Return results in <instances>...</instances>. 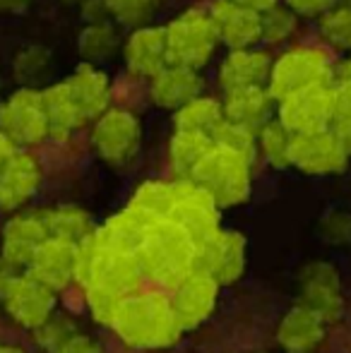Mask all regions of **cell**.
Listing matches in <instances>:
<instances>
[{
    "mask_svg": "<svg viewBox=\"0 0 351 353\" xmlns=\"http://www.w3.org/2000/svg\"><path fill=\"white\" fill-rule=\"evenodd\" d=\"M142 274L161 286L176 288L195 272L197 245L188 231L174 219H150L137 245Z\"/></svg>",
    "mask_w": 351,
    "mask_h": 353,
    "instance_id": "cell-1",
    "label": "cell"
},
{
    "mask_svg": "<svg viewBox=\"0 0 351 353\" xmlns=\"http://www.w3.org/2000/svg\"><path fill=\"white\" fill-rule=\"evenodd\" d=\"M111 327L128 346L135 349H161L174 344L183 332L171 301L157 291L123 298Z\"/></svg>",
    "mask_w": 351,
    "mask_h": 353,
    "instance_id": "cell-2",
    "label": "cell"
},
{
    "mask_svg": "<svg viewBox=\"0 0 351 353\" xmlns=\"http://www.w3.org/2000/svg\"><path fill=\"white\" fill-rule=\"evenodd\" d=\"M188 181L210 192L219 207L241 205L250 192V161L229 149L212 147Z\"/></svg>",
    "mask_w": 351,
    "mask_h": 353,
    "instance_id": "cell-3",
    "label": "cell"
},
{
    "mask_svg": "<svg viewBox=\"0 0 351 353\" xmlns=\"http://www.w3.org/2000/svg\"><path fill=\"white\" fill-rule=\"evenodd\" d=\"M164 34L169 65L190 68V70L205 65L214 51L217 41H219L210 12H202V10L183 12L164 29Z\"/></svg>",
    "mask_w": 351,
    "mask_h": 353,
    "instance_id": "cell-4",
    "label": "cell"
},
{
    "mask_svg": "<svg viewBox=\"0 0 351 353\" xmlns=\"http://www.w3.org/2000/svg\"><path fill=\"white\" fill-rule=\"evenodd\" d=\"M315 84H332V65L328 56L318 48H291L272 65L267 89L274 101H281L289 94Z\"/></svg>",
    "mask_w": 351,
    "mask_h": 353,
    "instance_id": "cell-5",
    "label": "cell"
},
{
    "mask_svg": "<svg viewBox=\"0 0 351 353\" xmlns=\"http://www.w3.org/2000/svg\"><path fill=\"white\" fill-rule=\"evenodd\" d=\"M176 223H181L188 231V236L195 241V245L212 241L219 228V205L212 200L210 192H205L200 185L183 178L174 183V210L171 216Z\"/></svg>",
    "mask_w": 351,
    "mask_h": 353,
    "instance_id": "cell-6",
    "label": "cell"
},
{
    "mask_svg": "<svg viewBox=\"0 0 351 353\" xmlns=\"http://www.w3.org/2000/svg\"><path fill=\"white\" fill-rule=\"evenodd\" d=\"M0 132L12 144H39L51 135L41 92L19 89L0 103Z\"/></svg>",
    "mask_w": 351,
    "mask_h": 353,
    "instance_id": "cell-7",
    "label": "cell"
},
{
    "mask_svg": "<svg viewBox=\"0 0 351 353\" xmlns=\"http://www.w3.org/2000/svg\"><path fill=\"white\" fill-rule=\"evenodd\" d=\"M279 123L291 135H308V132L330 130L332 123V87L315 84L289 94L279 101Z\"/></svg>",
    "mask_w": 351,
    "mask_h": 353,
    "instance_id": "cell-8",
    "label": "cell"
},
{
    "mask_svg": "<svg viewBox=\"0 0 351 353\" xmlns=\"http://www.w3.org/2000/svg\"><path fill=\"white\" fill-rule=\"evenodd\" d=\"M142 276L145 274H142L137 252L106 245V243L99 241L87 286L106 288V291L116 293V296L128 298V296H132V293H137Z\"/></svg>",
    "mask_w": 351,
    "mask_h": 353,
    "instance_id": "cell-9",
    "label": "cell"
},
{
    "mask_svg": "<svg viewBox=\"0 0 351 353\" xmlns=\"http://www.w3.org/2000/svg\"><path fill=\"white\" fill-rule=\"evenodd\" d=\"M349 152L334 137L332 130L308 132V135H291L289 166L301 168L303 173L325 176L339 173L347 166Z\"/></svg>",
    "mask_w": 351,
    "mask_h": 353,
    "instance_id": "cell-10",
    "label": "cell"
},
{
    "mask_svg": "<svg viewBox=\"0 0 351 353\" xmlns=\"http://www.w3.org/2000/svg\"><path fill=\"white\" fill-rule=\"evenodd\" d=\"M92 140L97 152L106 159L108 163H128L140 149V123L128 111H106L97 118Z\"/></svg>",
    "mask_w": 351,
    "mask_h": 353,
    "instance_id": "cell-11",
    "label": "cell"
},
{
    "mask_svg": "<svg viewBox=\"0 0 351 353\" xmlns=\"http://www.w3.org/2000/svg\"><path fill=\"white\" fill-rule=\"evenodd\" d=\"M3 305L8 315L17 325L39 330L48 317L53 315L56 307V291L48 288L46 283L37 281L32 274H19L12 281V286L3 293Z\"/></svg>",
    "mask_w": 351,
    "mask_h": 353,
    "instance_id": "cell-12",
    "label": "cell"
},
{
    "mask_svg": "<svg viewBox=\"0 0 351 353\" xmlns=\"http://www.w3.org/2000/svg\"><path fill=\"white\" fill-rule=\"evenodd\" d=\"M245 238L239 231H219L212 241L197 245V272L210 274L217 283H231L243 274Z\"/></svg>",
    "mask_w": 351,
    "mask_h": 353,
    "instance_id": "cell-13",
    "label": "cell"
},
{
    "mask_svg": "<svg viewBox=\"0 0 351 353\" xmlns=\"http://www.w3.org/2000/svg\"><path fill=\"white\" fill-rule=\"evenodd\" d=\"M299 305L320 315L325 325L342 315V288H339V274L332 265L313 262L310 267H305Z\"/></svg>",
    "mask_w": 351,
    "mask_h": 353,
    "instance_id": "cell-14",
    "label": "cell"
},
{
    "mask_svg": "<svg viewBox=\"0 0 351 353\" xmlns=\"http://www.w3.org/2000/svg\"><path fill=\"white\" fill-rule=\"evenodd\" d=\"M210 19L214 24L217 39L226 43L231 51H243L253 46L258 39H263L260 12L231 3V0H217L210 10Z\"/></svg>",
    "mask_w": 351,
    "mask_h": 353,
    "instance_id": "cell-15",
    "label": "cell"
},
{
    "mask_svg": "<svg viewBox=\"0 0 351 353\" xmlns=\"http://www.w3.org/2000/svg\"><path fill=\"white\" fill-rule=\"evenodd\" d=\"M217 291H219V283L212 279L210 274L197 270L185 281L178 283L171 305H174L181 330L200 327L212 315V310L217 305Z\"/></svg>",
    "mask_w": 351,
    "mask_h": 353,
    "instance_id": "cell-16",
    "label": "cell"
},
{
    "mask_svg": "<svg viewBox=\"0 0 351 353\" xmlns=\"http://www.w3.org/2000/svg\"><path fill=\"white\" fill-rule=\"evenodd\" d=\"M41 185V166L29 152H12L0 166V207L17 210Z\"/></svg>",
    "mask_w": 351,
    "mask_h": 353,
    "instance_id": "cell-17",
    "label": "cell"
},
{
    "mask_svg": "<svg viewBox=\"0 0 351 353\" xmlns=\"http://www.w3.org/2000/svg\"><path fill=\"white\" fill-rule=\"evenodd\" d=\"M75 252L77 243L48 236L43 241V245L37 250L34 260L29 262L27 274H32L37 281L46 283L53 291L66 288L75 279Z\"/></svg>",
    "mask_w": 351,
    "mask_h": 353,
    "instance_id": "cell-18",
    "label": "cell"
},
{
    "mask_svg": "<svg viewBox=\"0 0 351 353\" xmlns=\"http://www.w3.org/2000/svg\"><path fill=\"white\" fill-rule=\"evenodd\" d=\"M66 87L70 92V99L75 103L77 113H80L82 123L94 121V118L103 116L111 99V89H108V79L101 70L85 63L80 65L70 77L66 79Z\"/></svg>",
    "mask_w": 351,
    "mask_h": 353,
    "instance_id": "cell-19",
    "label": "cell"
},
{
    "mask_svg": "<svg viewBox=\"0 0 351 353\" xmlns=\"http://www.w3.org/2000/svg\"><path fill=\"white\" fill-rule=\"evenodd\" d=\"M48 238L46 223L41 216H14L8 221L3 231V257L10 260L12 265L29 267V262L34 260L37 250L43 245V241Z\"/></svg>",
    "mask_w": 351,
    "mask_h": 353,
    "instance_id": "cell-20",
    "label": "cell"
},
{
    "mask_svg": "<svg viewBox=\"0 0 351 353\" xmlns=\"http://www.w3.org/2000/svg\"><path fill=\"white\" fill-rule=\"evenodd\" d=\"M126 63L132 74L154 77L169 65L166 61V34L157 27H140L126 43Z\"/></svg>",
    "mask_w": 351,
    "mask_h": 353,
    "instance_id": "cell-21",
    "label": "cell"
},
{
    "mask_svg": "<svg viewBox=\"0 0 351 353\" xmlns=\"http://www.w3.org/2000/svg\"><path fill=\"white\" fill-rule=\"evenodd\" d=\"M272 94L265 87H243L226 92V99L221 103L224 118L236 125H243L248 130H263L267 125V116L272 111Z\"/></svg>",
    "mask_w": 351,
    "mask_h": 353,
    "instance_id": "cell-22",
    "label": "cell"
},
{
    "mask_svg": "<svg viewBox=\"0 0 351 353\" xmlns=\"http://www.w3.org/2000/svg\"><path fill=\"white\" fill-rule=\"evenodd\" d=\"M323 317L315 315L308 307L296 305L294 310H289L284 315L279 332H277V339H279L281 349H286L289 353H310L323 341Z\"/></svg>",
    "mask_w": 351,
    "mask_h": 353,
    "instance_id": "cell-23",
    "label": "cell"
},
{
    "mask_svg": "<svg viewBox=\"0 0 351 353\" xmlns=\"http://www.w3.org/2000/svg\"><path fill=\"white\" fill-rule=\"evenodd\" d=\"M272 63L263 51H231V56L221 63L219 70V82L226 92L243 87H265V82L270 79Z\"/></svg>",
    "mask_w": 351,
    "mask_h": 353,
    "instance_id": "cell-24",
    "label": "cell"
},
{
    "mask_svg": "<svg viewBox=\"0 0 351 353\" xmlns=\"http://www.w3.org/2000/svg\"><path fill=\"white\" fill-rule=\"evenodd\" d=\"M202 89L200 74L190 68L166 65L159 74L152 77V99L161 108H181L197 99Z\"/></svg>",
    "mask_w": 351,
    "mask_h": 353,
    "instance_id": "cell-25",
    "label": "cell"
},
{
    "mask_svg": "<svg viewBox=\"0 0 351 353\" xmlns=\"http://www.w3.org/2000/svg\"><path fill=\"white\" fill-rule=\"evenodd\" d=\"M41 101H43V111H46V118H48L51 137L66 140L75 128L82 125V118H80V113H77L75 103H72L66 82L51 84V87L43 89Z\"/></svg>",
    "mask_w": 351,
    "mask_h": 353,
    "instance_id": "cell-26",
    "label": "cell"
},
{
    "mask_svg": "<svg viewBox=\"0 0 351 353\" xmlns=\"http://www.w3.org/2000/svg\"><path fill=\"white\" fill-rule=\"evenodd\" d=\"M150 219L142 216L140 212H135L132 207H128L126 212L111 216L101 228H97V236L101 243L113 248H123V250H137L142 241V233H145V226Z\"/></svg>",
    "mask_w": 351,
    "mask_h": 353,
    "instance_id": "cell-27",
    "label": "cell"
},
{
    "mask_svg": "<svg viewBox=\"0 0 351 353\" xmlns=\"http://www.w3.org/2000/svg\"><path fill=\"white\" fill-rule=\"evenodd\" d=\"M214 147L210 135L205 132H188V130H178L171 140L169 147V157H171V166L178 176L190 178V173L195 171V166L202 161L210 149Z\"/></svg>",
    "mask_w": 351,
    "mask_h": 353,
    "instance_id": "cell-28",
    "label": "cell"
},
{
    "mask_svg": "<svg viewBox=\"0 0 351 353\" xmlns=\"http://www.w3.org/2000/svg\"><path fill=\"white\" fill-rule=\"evenodd\" d=\"M221 121H224L221 103L207 97L192 99V101H188L185 106H181L176 111V130L212 135V130H214Z\"/></svg>",
    "mask_w": 351,
    "mask_h": 353,
    "instance_id": "cell-29",
    "label": "cell"
},
{
    "mask_svg": "<svg viewBox=\"0 0 351 353\" xmlns=\"http://www.w3.org/2000/svg\"><path fill=\"white\" fill-rule=\"evenodd\" d=\"M43 223L51 238H66V241L80 243L87 236H92L97 228L92 223V216L77 207H61L43 214Z\"/></svg>",
    "mask_w": 351,
    "mask_h": 353,
    "instance_id": "cell-30",
    "label": "cell"
},
{
    "mask_svg": "<svg viewBox=\"0 0 351 353\" xmlns=\"http://www.w3.org/2000/svg\"><path fill=\"white\" fill-rule=\"evenodd\" d=\"M130 207L147 219L171 216V210H174V183H161V181L142 183L137 188L135 197H132Z\"/></svg>",
    "mask_w": 351,
    "mask_h": 353,
    "instance_id": "cell-31",
    "label": "cell"
},
{
    "mask_svg": "<svg viewBox=\"0 0 351 353\" xmlns=\"http://www.w3.org/2000/svg\"><path fill=\"white\" fill-rule=\"evenodd\" d=\"M12 70L17 82L24 84V89H32V84H41L51 72V56L46 48L29 46L17 53L12 63Z\"/></svg>",
    "mask_w": 351,
    "mask_h": 353,
    "instance_id": "cell-32",
    "label": "cell"
},
{
    "mask_svg": "<svg viewBox=\"0 0 351 353\" xmlns=\"http://www.w3.org/2000/svg\"><path fill=\"white\" fill-rule=\"evenodd\" d=\"M118 46V34L108 22L89 24L77 39V48L87 61H103L108 58Z\"/></svg>",
    "mask_w": 351,
    "mask_h": 353,
    "instance_id": "cell-33",
    "label": "cell"
},
{
    "mask_svg": "<svg viewBox=\"0 0 351 353\" xmlns=\"http://www.w3.org/2000/svg\"><path fill=\"white\" fill-rule=\"evenodd\" d=\"M212 142L214 147H221V149H229L234 154H241L243 159L253 161L255 157V132L248 130L243 125H236L231 121H221L219 125L212 130Z\"/></svg>",
    "mask_w": 351,
    "mask_h": 353,
    "instance_id": "cell-34",
    "label": "cell"
},
{
    "mask_svg": "<svg viewBox=\"0 0 351 353\" xmlns=\"http://www.w3.org/2000/svg\"><path fill=\"white\" fill-rule=\"evenodd\" d=\"M330 130L351 154V84L347 82H339L332 87V123H330Z\"/></svg>",
    "mask_w": 351,
    "mask_h": 353,
    "instance_id": "cell-35",
    "label": "cell"
},
{
    "mask_svg": "<svg viewBox=\"0 0 351 353\" xmlns=\"http://www.w3.org/2000/svg\"><path fill=\"white\" fill-rule=\"evenodd\" d=\"M260 147H263V154L270 163H274V166H279V168L289 166L291 132L286 130L279 121L267 123L263 130H260Z\"/></svg>",
    "mask_w": 351,
    "mask_h": 353,
    "instance_id": "cell-36",
    "label": "cell"
},
{
    "mask_svg": "<svg viewBox=\"0 0 351 353\" xmlns=\"http://www.w3.org/2000/svg\"><path fill=\"white\" fill-rule=\"evenodd\" d=\"M108 14L128 27H145L154 14L157 0H106Z\"/></svg>",
    "mask_w": 351,
    "mask_h": 353,
    "instance_id": "cell-37",
    "label": "cell"
},
{
    "mask_svg": "<svg viewBox=\"0 0 351 353\" xmlns=\"http://www.w3.org/2000/svg\"><path fill=\"white\" fill-rule=\"evenodd\" d=\"M320 29H323V37L328 39L332 46L337 48H351V8H337L325 12L323 22H320Z\"/></svg>",
    "mask_w": 351,
    "mask_h": 353,
    "instance_id": "cell-38",
    "label": "cell"
},
{
    "mask_svg": "<svg viewBox=\"0 0 351 353\" xmlns=\"http://www.w3.org/2000/svg\"><path fill=\"white\" fill-rule=\"evenodd\" d=\"M260 22H263V39H267V41H284L296 29L294 12L279 8V5H272L265 12H260Z\"/></svg>",
    "mask_w": 351,
    "mask_h": 353,
    "instance_id": "cell-39",
    "label": "cell"
},
{
    "mask_svg": "<svg viewBox=\"0 0 351 353\" xmlns=\"http://www.w3.org/2000/svg\"><path fill=\"white\" fill-rule=\"evenodd\" d=\"M87 303H89V310H92L94 320L103 322V325H113V317H116L118 305L123 303V298L106 291V288L87 286Z\"/></svg>",
    "mask_w": 351,
    "mask_h": 353,
    "instance_id": "cell-40",
    "label": "cell"
},
{
    "mask_svg": "<svg viewBox=\"0 0 351 353\" xmlns=\"http://www.w3.org/2000/svg\"><path fill=\"white\" fill-rule=\"evenodd\" d=\"M72 336H75V327H72V322L68 320V317H58V320H51V317H48V320L39 327L37 339L41 346H46V349H51L56 353L68 339H72Z\"/></svg>",
    "mask_w": 351,
    "mask_h": 353,
    "instance_id": "cell-41",
    "label": "cell"
},
{
    "mask_svg": "<svg viewBox=\"0 0 351 353\" xmlns=\"http://www.w3.org/2000/svg\"><path fill=\"white\" fill-rule=\"evenodd\" d=\"M328 241H351V216L349 214H332L325 219Z\"/></svg>",
    "mask_w": 351,
    "mask_h": 353,
    "instance_id": "cell-42",
    "label": "cell"
},
{
    "mask_svg": "<svg viewBox=\"0 0 351 353\" xmlns=\"http://www.w3.org/2000/svg\"><path fill=\"white\" fill-rule=\"evenodd\" d=\"M286 5L294 14L303 17H318L330 10V0H286Z\"/></svg>",
    "mask_w": 351,
    "mask_h": 353,
    "instance_id": "cell-43",
    "label": "cell"
},
{
    "mask_svg": "<svg viewBox=\"0 0 351 353\" xmlns=\"http://www.w3.org/2000/svg\"><path fill=\"white\" fill-rule=\"evenodd\" d=\"M56 353H103V349L94 339H89V336L75 334L72 339H68Z\"/></svg>",
    "mask_w": 351,
    "mask_h": 353,
    "instance_id": "cell-44",
    "label": "cell"
},
{
    "mask_svg": "<svg viewBox=\"0 0 351 353\" xmlns=\"http://www.w3.org/2000/svg\"><path fill=\"white\" fill-rule=\"evenodd\" d=\"M82 17H85L89 24L106 22V17H108L106 0H85V3H82Z\"/></svg>",
    "mask_w": 351,
    "mask_h": 353,
    "instance_id": "cell-45",
    "label": "cell"
},
{
    "mask_svg": "<svg viewBox=\"0 0 351 353\" xmlns=\"http://www.w3.org/2000/svg\"><path fill=\"white\" fill-rule=\"evenodd\" d=\"M17 276H19V267L12 265V262L5 260V257L0 255V298H3V293L12 286V281L17 279Z\"/></svg>",
    "mask_w": 351,
    "mask_h": 353,
    "instance_id": "cell-46",
    "label": "cell"
},
{
    "mask_svg": "<svg viewBox=\"0 0 351 353\" xmlns=\"http://www.w3.org/2000/svg\"><path fill=\"white\" fill-rule=\"evenodd\" d=\"M32 0H0V14H22L29 10Z\"/></svg>",
    "mask_w": 351,
    "mask_h": 353,
    "instance_id": "cell-47",
    "label": "cell"
},
{
    "mask_svg": "<svg viewBox=\"0 0 351 353\" xmlns=\"http://www.w3.org/2000/svg\"><path fill=\"white\" fill-rule=\"evenodd\" d=\"M231 3L243 5V8H250V10H255V12H265L267 8L277 5V0H231Z\"/></svg>",
    "mask_w": 351,
    "mask_h": 353,
    "instance_id": "cell-48",
    "label": "cell"
},
{
    "mask_svg": "<svg viewBox=\"0 0 351 353\" xmlns=\"http://www.w3.org/2000/svg\"><path fill=\"white\" fill-rule=\"evenodd\" d=\"M332 79H337V84L339 82L351 84V58H349V61H344V63H339L337 70H332Z\"/></svg>",
    "mask_w": 351,
    "mask_h": 353,
    "instance_id": "cell-49",
    "label": "cell"
},
{
    "mask_svg": "<svg viewBox=\"0 0 351 353\" xmlns=\"http://www.w3.org/2000/svg\"><path fill=\"white\" fill-rule=\"evenodd\" d=\"M12 152H14V149H12V142H10L8 137L3 135V132H0V166H3V161H5V159H8Z\"/></svg>",
    "mask_w": 351,
    "mask_h": 353,
    "instance_id": "cell-50",
    "label": "cell"
},
{
    "mask_svg": "<svg viewBox=\"0 0 351 353\" xmlns=\"http://www.w3.org/2000/svg\"><path fill=\"white\" fill-rule=\"evenodd\" d=\"M337 8H351V0H330V10H337Z\"/></svg>",
    "mask_w": 351,
    "mask_h": 353,
    "instance_id": "cell-51",
    "label": "cell"
},
{
    "mask_svg": "<svg viewBox=\"0 0 351 353\" xmlns=\"http://www.w3.org/2000/svg\"><path fill=\"white\" fill-rule=\"evenodd\" d=\"M0 353H27L19 346H10V344H0Z\"/></svg>",
    "mask_w": 351,
    "mask_h": 353,
    "instance_id": "cell-52",
    "label": "cell"
},
{
    "mask_svg": "<svg viewBox=\"0 0 351 353\" xmlns=\"http://www.w3.org/2000/svg\"><path fill=\"white\" fill-rule=\"evenodd\" d=\"M66 3H80V5H82L85 0H66Z\"/></svg>",
    "mask_w": 351,
    "mask_h": 353,
    "instance_id": "cell-53",
    "label": "cell"
},
{
    "mask_svg": "<svg viewBox=\"0 0 351 353\" xmlns=\"http://www.w3.org/2000/svg\"><path fill=\"white\" fill-rule=\"evenodd\" d=\"M0 87H3V77H0Z\"/></svg>",
    "mask_w": 351,
    "mask_h": 353,
    "instance_id": "cell-54",
    "label": "cell"
}]
</instances>
